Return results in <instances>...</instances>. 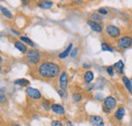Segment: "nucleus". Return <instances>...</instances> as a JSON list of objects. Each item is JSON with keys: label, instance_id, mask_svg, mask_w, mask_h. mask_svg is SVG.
<instances>
[{"label": "nucleus", "instance_id": "obj_1", "mask_svg": "<svg viewBox=\"0 0 132 126\" xmlns=\"http://www.w3.org/2000/svg\"><path fill=\"white\" fill-rule=\"evenodd\" d=\"M38 74L45 79H53L60 74V67L57 63L45 61L38 66Z\"/></svg>", "mask_w": 132, "mask_h": 126}, {"label": "nucleus", "instance_id": "obj_2", "mask_svg": "<svg viewBox=\"0 0 132 126\" xmlns=\"http://www.w3.org/2000/svg\"><path fill=\"white\" fill-rule=\"evenodd\" d=\"M27 58H28V61L31 64L37 65L41 60V54L37 49H31L27 53Z\"/></svg>", "mask_w": 132, "mask_h": 126}, {"label": "nucleus", "instance_id": "obj_3", "mask_svg": "<svg viewBox=\"0 0 132 126\" xmlns=\"http://www.w3.org/2000/svg\"><path fill=\"white\" fill-rule=\"evenodd\" d=\"M117 106V101L114 97L109 96L107 98H105L104 100V106H103V110L105 111L106 113H109L113 109H115Z\"/></svg>", "mask_w": 132, "mask_h": 126}, {"label": "nucleus", "instance_id": "obj_4", "mask_svg": "<svg viewBox=\"0 0 132 126\" xmlns=\"http://www.w3.org/2000/svg\"><path fill=\"white\" fill-rule=\"evenodd\" d=\"M132 45V37L130 36H124L119 38L117 41V46L120 49H127Z\"/></svg>", "mask_w": 132, "mask_h": 126}, {"label": "nucleus", "instance_id": "obj_5", "mask_svg": "<svg viewBox=\"0 0 132 126\" xmlns=\"http://www.w3.org/2000/svg\"><path fill=\"white\" fill-rule=\"evenodd\" d=\"M106 33H107V35L109 37H111L113 39H117L121 35V30L118 27L114 26V25H108L106 27Z\"/></svg>", "mask_w": 132, "mask_h": 126}, {"label": "nucleus", "instance_id": "obj_6", "mask_svg": "<svg viewBox=\"0 0 132 126\" xmlns=\"http://www.w3.org/2000/svg\"><path fill=\"white\" fill-rule=\"evenodd\" d=\"M26 92H27V94L31 99H33V100H40V99H42V94H41V92L38 89L29 86V88H27Z\"/></svg>", "mask_w": 132, "mask_h": 126}, {"label": "nucleus", "instance_id": "obj_7", "mask_svg": "<svg viewBox=\"0 0 132 126\" xmlns=\"http://www.w3.org/2000/svg\"><path fill=\"white\" fill-rule=\"evenodd\" d=\"M68 85V74L66 71H62L59 75V88L65 90Z\"/></svg>", "mask_w": 132, "mask_h": 126}, {"label": "nucleus", "instance_id": "obj_8", "mask_svg": "<svg viewBox=\"0 0 132 126\" xmlns=\"http://www.w3.org/2000/svg\"><path fill=\"white\" fill-rule=\"evenodd\" d=\"M88 120H89V122H90L94 126H104L105 125V122H104L103 118H102L101 116H98V115H92V116H89Z\"/></svg>", "mask_w": 132, "mask_h": 126}, {"label": "nucleus", "instance_id": "obj_9", "mask_svg": "<svg viewBox=\"0 0 132 126\" xmlns=\"http://www.w3.org/2000/svg\"><path fill=\"white\" fill-rule=\"evenodd\" d=\"M86 23H87V26H88L93 31L96 32V33H102V31H103L102 25L99 23V22H97V21H94V20H92V19H88V20L86 21Z\"/></svg>", "mask_w": 132, "mask_h": 126}, {"label": "nucleus", "instance_id": "obj_10", "mask_svg": "<svg viewBox=\"0 0 132 126\" xmlns=\"http://www.w3.org/2000/svg\"><path fill=\"white\" fill-rule=\"evenodd\" d=\"M51 110L54 113L58 114V115H64L65 114V109L62 105L60 104H52L51 105Z\"/></svg>", "mask_w": 132, "mask_h": 126}, {"label": "nucleus", "instance_id": "obj_11", "mask_svg": "<svg viewBox=\"0 0 132 126\" xmlns=\"http://www.w3.org/2000/svg\"><path fill=\"white\" fill-rule=\"evenodd\" d=\"M124 116H125V109H124V107H119L117 109V111L115 112V114H114L115 119L118 120V121H120V120H122L124 118Z\"/></svg>", "mask_w": 132, "mask_h": 126}, {"label": "nucleus", "instance_id": "obj_12", "mask_svg": "<svg viewBox=\"0 0 132 126\" xmlns=\"http://www.w3.org/2000/svg\"><path fill=\"white\" fill-rule=\"evenodd\" d=\"M14 47L21 53H28V47L21 42V41H14Z\"/></svg>", "mask_w": 132, "mask_h": 126}, {"label": "nucleus", "instance_id": "obj_13", "mask_svg": "<svg viewBox=\"0 0 132 126\" xmlns=\"http://www.w3.org/2000/svg\"><path fill=\"white\" fill-rule=\"evenodd\" d=\"M72 48H73V44H72V43H70V44L67 46V48H66L65 50H64L62 53H60V54H59V58H60V59H64V58H66L68 55H70L71 51L73 50Z\"/></svg>", "mask_w": 132, "mask_h": 126}, {"label": "nucleus", "instance_id": "obj_14", "mask_svg": "<svg viewBox=\"0 0 132 126\" xmlns=\"http://www.w3.org/2000/svg\"><path fill=\"white\" fill-rule=\"evenodd\" d=\"M114 67V70L117 71L118 73H123V70H124V63L122 60H119L113 65Z\"/></svg>", "mask_w": 132, "mask_h": 126}, {"label": "nucleus", "instance_id": "obj_15", "mask_svg": "<svg viewBox=\"0 0 132 126\" xmlns=\"http://www.w3.org/2000/svg\"><path fill=\"white\" fill-rule=\"evenodd\" d=\"M94 72L93 71H90V70H88V71H85V73L83 74V79H84V81L86 82V83H90L93 80H94Z\"/></svg>", "mask_w": 132, "mask_h": 126}, {"label": "nucleus", "instance_id": "obj_16", "mask_svg": "<svg viewBox=\"0 0 132 126\" xmlns=\"http://www.w3.org/2000/svg\"><path fill=\"white\" fill-rule=\"evenodd\" d=\"M123 83H124V85H125V88L127 89V91L132 94V83L131 81H130V79L128 78L127 76H123Z\"/></svg>", "mask_w": 132, "mask_h": 126}, {"label": "nucleus", "instance_id": "obj_17", "mask_svg": "<svg viewBox=\"0 0 132 126\" xmlns=\"http://www.w3.org/2000/svg\"><path fill=\"white\" fill-rule=\"evenodd\" d=\"M39 7H41L42 9H50L53 6V2L52 1H42L39 4Z\"/></svg>", "mask_w": 132, "mask_h": 126}, {"label": "nucleus", "instance_id": "obj_18", "mask_svg": "<svg viewBox=\"0 0 132 126\" xmlns=\"http://www.w3.org/2000/svg\"><path fill=\"white\" fill-rule=\"evenodd\" d=\"M14 84L16 85H20V86H27L30 84V80L26 78H19V79H15L14 80Z\"/></svg>", "mask_w": 132, "mask_h": 126}, {"label": "nucleus", "instance_id": "obj_19", "mask_svg": "<svg viewBox=\"0 0 132 126\" xmlns=\"http://www.w3.org/2000/svg\"><path fill=\"white\" fill-rule=\"evenodd\" d=\"M1 12H2L3 15L5 16L6 18H8V19H12V18H13L12 13H11L6 7H4V6H1Z\"/></svg>", "mask_w": 132, "mask_h": 126}, {"label": "nucleus", "instance_id": "obj_20", "mask_svg": "<svg viewBox=\"0 0 132 126\" xmlns=\"http://www.w3.org/2000/svg\"><path fill=\"white\" fill-rule=\"evenodd\" d=\"M20 41H21L22 43H26V44L30 45L31 47H35V46H36V45H35V43H34L31 39H29L28 37H20Z\"/></svg>", "mask_w": 132, "mask_h": 126}, {"label": "nucleus", "instance_id": "obj_21", "mask_svg": "<svg viewBox=\"0 0 132 126\" xmlns=\"http://www.w3.org/2000/svg\"><path fill=\"white\" fill-rule=\"evenodd\" d=\"M72 100L74 102H80L82 100V94H78V93H74V94H72Z\"/></svg>", "mask_w": 132, "mask_h": 126}, {"label": "nucleus", "instance_id": "obj_22", "mask_svg": "<svg viewBox=\"0 0 132 126\" xmlns=\"http://www.w3.org/2000/svg\"><path fill=\"white\" fill-rule=\"evenodd\" d=\"M90 18H92V20H94V21H101V20H103V17L98 14V13H92L90 14Z\"/></svg>", "mask_w": 132, "mask_h": 126}, {"label": "nucleus", "instance_id": "obj_23", "mask_svg": "<svg viewBox=\"0 0 132 126\" xmlns=\"http://www.w3.org/2000/svg\"><path fill=\"white\" fill-rule=\"evenodd\" d=\"M102 50L103 51H109V52H113V48L110 47L107 43H102Z\"/></svg>", "mask_w": 132, "mask_h": 126}, {"label": "nucleus", "instance_id": "obj_24", "mask_svg": "<svg viewBox=\"0 0 132 126\" xmlns=\"http://www.w3.org/2000/svg\"><path fill=\"white\" fill-rule=\"evenodd\" d=\"M42 106L44 107V109L46 111H49L51 110V105H50V103H49V101H43V104H42Z\"/></svg>", "mask_w": 132, "mask_h": 126}, {"label": "nucleus", "instance_id": "obj_25", "mask_svg": "<svg viewBox=\"0 0 132 126\" xmlns=\"http://www.w3.org/2000/svg\"><path fill=\"white\" fill-rule=\"evenodd\" d=\"M106 70H107V72H108L109 75H111V76L114 75V67L113 66H108Z\"/></svg>", "mask_w": 132, "mask_h": 126}, {"label": "nucleus", "instance_id": "obj_26", "mask_svg": "<svg viewBox=\"0 0 132 126\" xmlns=\"http://www.w3.org/2000/svg\"><path fill=\"white\" fill-rule=\"evenodd\" d=\"M51 126H63V124H62V122L59 121V120H54V121H52Z\"/></svg>", "mask_w": 132, "mask_h": 126}, {"label": "nucleus", "instance_id": "obj_27", "mask_svg": "<svg viewBox=\"0 0 132 126\" xmlns=\"http://www.w3.org/2000/svg\"><path fill=\"white\" fill-rule=\"evenodd\" d=\"M77 52H78V49H77V48H74V49L71 51V53H70V57L74 58V57H75V55L77 54Z\"/></svg>", "mask_w": 132, "mask_h": 126}, {"label": "nucleus", "instance_id": "obj_28", "mask_svg": "<svg viewBox=\"0 0 132 126\" xmlns=\"http://www.w3.org/2000/svg\"><path fill=\"white\" fill-rule=\"evenodd\" d=\"M57 92H58V94H59V96H60L61 98H63V97L65 96V90H62V89H59V90H58Z\"/></svg>", "mask_w": 132, "mask_h": 126}, {"label": "nucleus", "instance_id": "obj_29", "mask_svg": "<svg viewBox=\"0 0 132 126\" xmlns=\"http://www.w3.org/2000/svg\"><path fill=\"white\" fill-rule=\"evenodd\" d=\"M98 12L101 13V14H104V15H106L108 12H107V10L106 9H104V8H100L99 10H98Z\"/></svg>", "mask_w": 132, "mask_h": 126}, {"label": "nucleus", "instance_id": "obj_30", "mask_svg": "<svg viewBox=\"0 0 132 126\" xmlns=\"http://www.w3.org/2000/svg\"><path fill=\"white\" fill-rule=\"evenodd\" d=\"M10 31H11V33H13L14 35H16V36H19V35H20V34H19V32L15 31V30H13V29H11Z\"/></svg>", "mask_w": 132, "mask_h": 126}, {"label": "nucleus", "instance_id": "obj_31", "mask_svg": "<svg viewBox=\"0 0 132 126\" xmlns=\"http://www.w3.org/2000/svg\"><path fill=\"white\" fill-rule=\"evenodd\" d=\"M82 67L83 68H89V67H90V65H89V64H86V63H83Z\"/></svg>", "mask_w": 132, "mask_h": 126}, {"label": "nucleus", "instance_id": "obj_32", "mask_svg": "<svg viewBox=\"0 0 132 126\" xmlns=\"http://www.w3.org/2000/svg\"><path fill=\"white\" fill-rule=\"evenodd\" d=\"M6 98H5V96L3 94H1V102H4V100H5Z\"/></svg>", "mask_w": 132, "mask_h": 126}, {"label": "nucleus", "instance_id": "obj_33", "mask_svg": "<svg viewBox=\"0 0 132 126\" xmlns=\"http://www.w3.org/2000/svg\"><path fill=\"white\" fill-rule=\"evenodd\" d=\"M67 126H72V124H71V122H70V121H68V122H67Z\"/></svg>", "mask_w": 132, "mask_h": 126}, {"label": "nucleus", "instance_id": "obj_34", "mask_svg": "<svg viewBox=\"0 0 132 126\" xmlns=\"http://www.w3.org/2000/svg\"><path fill=\"white\" fill-rule=\"evenodd\" d=\"M11 126H20V125H19V124H16V123H12Z\"/></svg>", "mask_w": 132, "mask_h": 126}, {"label": "nucleus", "instance_id": "obj_35", "mask_svg": "<svg viewBox=\"0 0 132 126\" xmlns=\"http://www.w3.org/2000/svg\"><path fill=\"white\" fill-rule=\"evenodd\" d=\"M130 81H131V83H132V78H131V79H130Z\"/></svg>", "mask_w": 132, "mask_h": 126}]
</instances>
